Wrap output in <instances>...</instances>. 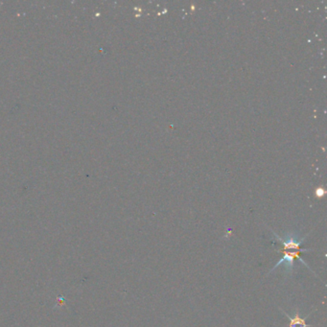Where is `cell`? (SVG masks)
Segmentation results:
<instances>
[{"mask_svg": "<svg viewBox=\"0 0 327 327\" xmlns=\"http://www.w3.org/2000/svg\"><path fill=\"white\" fill-rule=\"evenodd\" d=\"M281 312L288 318L289 321H290V325H289V327H313V326L311 325H307L306 324V319L308 317L310 316V314L308 315L306 318H301L300 315H299V312L297 311L295 313V316L294 317H291L289 316L287 313H285L283 310H281Z\"/></svg>", "mask_w": 327, "mask_h": 327, "instance_id": "3957f363", "label": "cell"}, {"mask_svg": "<svg viewBox=\"0 0 327 327\" xmlns=\"http://www.w3.org/2000/svg\"><path fill=\"white\" fill-rule=\"evenodd\" d=\"M311 250H276V251L278 252H282L283 253V256L280 258V260L275 264V266H273V268L269 270V273L272 272L274 269L278 267H280L282 264H285V269L288 271V272H291L293 269H294V266H295V260L296 259H298L302 264H304V266H306L308 269L310 270H312V269L309 267L307 265V263L300 257V253H303V252H307V251H310ZM313 271V270H312ZM314 272V271H313Z\"/></svg>", "mask_w": 327, "mask_h": 327, "instance_id": "6da1fadb", "label": "cell"}, {"mask_svg": "<svg viewBox=\"0 0 327 327\" xmlns=\"http://www.w3.org/2000/svg\"><path fill=\"white\" fill-rule=\"evenodd\" d=\"M271 233L273 234V236L279 241V243L282 245L283 247V250H302L300 249V245L305 241L306 235L305 237H301L299 238L297 235H294V234H287L285 237H281L278 234H276L273 231H271Z\"/></svg>", "mask_w": 327, "mask_h": 327, "instance_id": "7a4b0ae2", "label": "cell"}]
</instances>
